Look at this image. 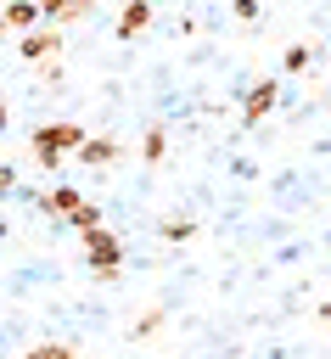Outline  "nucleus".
I'll list each match as a JSON object with an SVG mask.
<instances>
[{"instance_id": "1", "label": "nucleus", "mask_w": 331, "mask_h": 359, "mask_svg": "<svg viewBox=\"0 0 331 359\" xmlns=\"http://www.w3.org/2000/svg\"><path fill=\"white\" fill-rule=\"evenodd\" d=\"M90 129L84 123H67V118H50V123H39L34 135H28V151H34V163L45 168V174H56L67 157H73V146L84 140Z\"/></svg>"}, {"instance_id": "2", "label": "nucleus", "mask_w": 331, "mask_h": 359, "mask_svg": "<svg viewBox=\"0 0 331 359\" xmlns=\"http://www.w3.org/2000/svg\"><path fill=\"white\" fill-rule=\"evenodd\" d=\"M84 264H90L95 280H118V269H123V241H118V230L90 224V230H84Z\"/></svg>"}, {"instance_id": "3", "label": "nucleus", "mask_w": 331, "mask_h": 359, "mask_svg": "<svg viewBox=\"0 0 331 359\" xmlns=\"http://www.w3.org/2000/svg\"><path fill=\"white\" fill-rule=\"evenodd\" d=\"M62 28L56 22H39V28H28V34H17V56L22 62H50V56H62Z\"/></svg>"}, {"instance_id": "4", "label": "nucleus", "mask_w": 331, "mask_h": 359, "mask_svg": "<svg viewBox=\"0 0 331 359\" xmlns=\"http://www.w3.org/2000/svg\"><path fill=\"white\" fill-rule=\"evenodd\" d=\"M118 157H123V140L118 135H84L73 146V163H84V168H112Z\"/></svg>"}, {"instance_id": "5", "label": "nucleus", "mask_w": 331, "mask_h": 359, "mask_svg": "<svg viewBox=\"0 0 331 359\" xmlns=\"http://www.w3.org/2000/svg\"><path fill=\"white\" fill-rule=\"evenodd\" d=\"M151 17H157V6H151V0H123V6H118V22H112V39L123 45V39L146 34V28H151Z\"/></svg>"}, {"instance_id": "6", "label": "nucleus", "mask_w": 331, "mask_h": 359, "mask_svg": "<svg viewBox=\"0 0 331 359\" xmlns=\"http://www.w3.org/2000/svg\"><path fill=\"white\" fill-rule=\"evenodd\" d=\"M275 101H281V84H275V79H258V84L241 95V123H247V129L264 123V118L275 112Z\"/></svg>"}, {"instance_id": "7", "label": "nucleus", "mask_w": 331, "mask_h": 359, "mask_svg": "<svg viewBox=\"0 0 331 359\" xmlns=\"http://www.w3.org/2000/svg\"><path fill=\"white\" fill-rule=\"evenodd\" d=\"M45 17H39V6L34 0H6L0 6V28H11V34H28V28H39Z\"/></svg>"}, {"instance_id": "8", "label": "nucleus", "mask_w": 331, "mask_h": 359, "mask_svg": "<svg viewBox=\"0 0 331 359\" xmlns=\"http://www.w3.org/2000/svg\"><path fill=\"white\" fill-rule=\"evenodd\" d=\"M79 202H84V191H79V185H50V191L39 196V208H45L50 219H67V213H73Z\"/></svg>"}, {"instance_id": "9", "label": "nucleus", "mask_w": 331, "mask_h": 359, "mask_svg": "<svg viewBox=\"0 0 331 359\" xmlns=\"http://www.w3.org/2000/svg\"><path fill=\"white\" fill-rule=\"evenodd\" d=\"M95 17V0H62V11L50 17L56 28H73V22H90Z\"/></svg>"}, {"instance_id": "10", "label": "nucleus", "mask_w": 331, "mask_h": 359, "mask_svg": "<svg viewBox=\"0 0 331 359\" xmlns=\"http://www.w3.org/2000/svg\"><path fill=\"white\" fill-rule=\"evenodd\" d=\"M140 157H146V163H163V157H168V129H163V123H151V129H146Z\"/></svg>"}, {"instance_id": "11", "label": "nucleus", "mask_w": 331, "mask_h": 359, "mask_svg": "<svg viewBox=\"0 0 331 359\" xmlns=\"http://www.w3.org/2000/svg\"><path fill=\"white\" fill-rule=\"evenodd\" d=\"M157 236H163V241H191V236H196V224H191L185 213H168V219L157 224Z\"/></svg>"}, {"instance_id": "12", "label": "nucleus", "mask_w": 331, "mask_h": 359, "mask_svg": "<svg viewBox=\"0 0 331 359\" xmlns=\"http://www.w3.org/2000/svg\"><path fill=\"white\" fill-rule=\"evenodd\" d=\"M62 224H73V230H79V236H84V230H90V224H101V208H95V202H79V208H73V213H67V219H62Z\"/></svg>"}, {"instance_id": "13", "label": "nucleus", "mask_w": 331, "mask_h": 359, "mask_svg": "<svg viewBox=\"0 0 331 359\" xmlns=\"http://www.w3.org/2000/svg\"><path fill=\"white\" fill-rule=\"evenodd\" d=\"M22 359H79V353H73V342H34Z\"/></svg>"}, {"instance_id": "14", "label": "nucleus", "mask_w": 331, "mask_h": 359, "mask_svg": "<svg viewBox=\"0 0 331 359\" xmlns=\"http://www.w3.org/2000/svg\"><path fill=\"white\" fill-rule=\"evenodd\" d=\"M309 56H314L309 45H286V56H281V67H286V73H303V67H309Z\"/></svg>"}, {"instance_id": "15", "label": "nucleus", "mask_w": 331, "mask_h": 359, "mask_svg": "<svg viewBox=\"0 0 331 359\" xmlns=\"http://www.w3.org/2000/svg\"><path fill=\"white\" fill-rule=\"evenodd\" d=\"M157 331H163V309H146V314L135 320V337L146 342V337H157Z\"/></svg>"}, {"instance_id": "16", "label": "nucleus", "mask_w": 331, "mask_h": 359, "mask_svg": "<svg viewBox=\"0 0 331 359\" xmlns=\"http://www.w3.org/2000/svg\"><path fill=\"white\" fill-rule=\"evenodd\" d=\"M230 11H236L241 22H258V0H230Z\"/></svg>"}, {"instance_id": "17", "label": "nucleus", "mask_w": 331, "mask_h": 359, "mask_svg": "<svg viewBox=\"0 0 331 359\" xmlns=\"http://www.w3.org/2000/svg\"><path fill=\"white\" fill-rule=\"evenodd\" d=\"M11 191H17V168H11V163H0V196H11Z\"/></svg>"}, {"instance_id": "18", "label": "nucleus", "mask_w": 331, "mask_h": 359, "mask_svg": "<svg viewBox=\"0 0 331 359\" xmlns=\"http://www.w3.org/2000/svg\"><path fill=\"white\" fill-rule=\"evenodd\" d=\"M6 123H11V112H6V101H0V135H6Z\"/></svg>"}, {"instance_id": "19", "label": "nucleus", "mask_w": 331, "mask_h": 359, "mask_svg": "<svg viewBox=\"0 0 331 359\" xmlns=\"http://www.w3.org/2000/svg\"><path fill=\"white\" fill-rule=\"evenodd\" d=\"M320 320H325V325H331V303H320Z\"/></svg>"}]
</instances>
